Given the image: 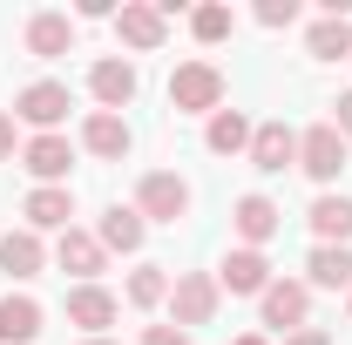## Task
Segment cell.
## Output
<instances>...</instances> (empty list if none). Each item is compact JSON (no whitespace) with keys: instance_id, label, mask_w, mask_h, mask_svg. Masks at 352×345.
Segmentation results:
<instances>
[{"instance_id":"6da1fadb","label":"cell","mask_w":352,"mask_h":345,"mask_svg":"<svg viewBox=\"0 0 352 345\" xmlns=\"http://www.w3.org/2000/svg\"><path fill=\"white\" fill-rule=\"evenodd\" d=\"M170 109H183V115H217L223 109V68L183 61V68L170 75Z\"/></svg>"},{"instance_id":"7a4b0ae2","label":"cell","mask_w":352,"mask_h":345,"mask_svg":"<svg viewBox=\"0 0 352 345\" xmlns=\"http://www.w3.org/2000/svg\"><path fill=\"white\" fill-rule=\"evenodd\" d=\"M135 210H142V223H176V216H190V183L176 170H149L135 183Z\"/></svg>"},{"instance_id":"3957f363","label":"cell","mask_w":352,"mask_h":345,"mask_svg":"<svg viewBox=\"0 0 352 345\" xmlns=\"http://www.w3.org/2000/svg\"><path fill=\"white\" fill-rule=\"evenodd\" d=\"M217 278H210V271H183V278H176L170 285V318H176V332H190V325H210V318H217Z\"/></svg>"},{"instance_id":"277c9868","label":"cell","mask_w":352,"mask_h":345,"mask_svg":"<svg viewBox=\"0 0 352 345\" xmlns=\"http://www.w3.org/2000/svg\"><path fill=\"white\" fill-rule=\"evenodd\" d=\"M14 115H21L34 135H61V122H68V88L61 82H28L21 95H14Z\"/></svg>"},{"instance_id":"5b68a950","label":"cell","mask_w":352,"mask_h":345,"mask_svg":"<svg viewBox=\"0 0 352 345\" xmlns=\"http://www.w3.org/2000/svg\"><path fill=\"white\" fill-rule=\"evenodd\" d=\"M298 170H305L311 183H339V170H346V135L332 129V122L305 129L298 135Z\"/></svg>"},{"instance_id":"8992f818","label":"cell","mask_w":352,"mask_h":345,"mask_svg":"<svg viewBox=\"0 0 352 345\" xmlns=\"http://www.w3.org/2000/svg\"><path fill=\"white\" fill-rule=\"evenodd\" d=\"M217 291H237V298H264V291H271V258L237 244V251L217 264Z\"/></svg>"},{"instance_id":"52a82bcc","label":"cell","mask_w":352,"mask_h":345,"mask_svg":"<svg viewBox=\"0 0 352 345\" xmlns=\"http://www.w3.org/2000/svg\"><path fill=\"white\" fill-rule=\"evenodd\" d=\"M264 325L271 332H305V311H311V291L305 285H292V278H271V291H264Z\"/></svg>"},{"instance_id":"ba28073f","label":"cell","mask_w":352,"mask_h":345,"mask_svg":"<svg viewBox=\"0 0 352 345\" xmlns=\"http://www.w3.org/2000/svg\"><path fill=\"white\" fill-rule=\"evenodd\" d=\"M292 163H298V135L285 129V122H258V129H251V170L285 176Z\"/></svg>"},{"instance_id":"9c48e42d","label":"cell","mask_w":352,"mask_h":345,"mask_svg":"<svg viewBox=\"0 0 352 345\" xmlns=\"http://www.w3.org/2000/svg\"><path fill=\"white\" fill-rule=\"evenodd\" d=\"M230 223H237L244 251H264V244L278 237V223H285V210H278L271 197H237V210H230Z\"/></svg>"},{"instance_id":"30bf717a","label":"cell","mask_w":352,"mask_h":345,"mask_svg":"<svg viewBox=\"0 0 352 345\" xmlns=\"http://www.w3.org/2000/svg\"><path fill=\"white\" fill-rule=\"evenodd\" d=\"M54 264H61V271H75L82 285H95V271L109 264V251H102V237H95V230H75V223H68V230H61V244H54Z\"/></svg>"},{"instance_id":"8fae6325","label":"cell","mask_w":352,"mask_h":345,"mask_svg":"<svg viewBox=\"0 0 352 345\" xmlns=\"http://www.w3.org/2000/svg\"><path fill=\"white\" fill-rule=\"evenodd\" d=\"M116 34H122L135 54H156V47H163V14H156L149 0H122V7H116Z\"/></svg>"},{"instance_id":"7c38bea8","label":"cell","mask_w":352,"mask_h":345,"mask_svg":"<svg viewBox=\"0 0 352 345\" xmlns=\"http://www.w3.org/2000/svg\"><path fill=\"white\" fill-rule=\"evenodd\" d=\"M82 149L102 156V163H122V156H129V122L109 115V109H95V115L82 122Z\"/></svg>"},{"instance_id":"4fadbf2b","label":"cell","mask_w":352,"mask_h":345,"mask_svg":"<svg viewBox=\"0 0 352 345\" xmlns=\"http://www.w3.org/2000/svg\"><path fill=\"white\" fill-rule=\"evenodd\" d=\"M21 163H28L34 183H61L68 163H75V142H68V135H34V142L21 149Z\"/></svg>"},{"instance_id":"5bb4252c","label":"cell","mask_w":352,"mask_h":345,"mask_svg":"<svg viewBox=\"0 0 352 345\" xmlns=\"http://www.w3.org/2000/svg\"><path fill=\"white\" fill-rule=\"evenodd\" d=\"M28 230L41 237V230H68V216H75V197L61 190V183H41V190H28Z\"/></svg>"},{"instance_id":"9a60e30c","label":"cell","mask_w":352,"mask_h":345,"mask_svg":"<svg viewBox=\"0 0 352 345\" xmlns=\"http://www.w3.org/2000/svg\"><path fill=\"white\" fill-rule=\"evenodd\" d=\"M68 325H82L88 339H102V325H116V291L75 285V291H68Z\"/></svg>"},{"instance_id":"2e32d148","label":"cell","mask_w":352,"mask_h":345,"mask_svg":"<svg viewBox=\"0 0 352 345\" xmlns=\"http://www.w3.org/2000/svg\"><path fill=\"white\" fill-rule=\"evenodd\" d=\"M41 339V304L28 291H7L0 298V345H34Z\"/></svg>"},{"instance_id":"e0dca14e","label":"cell","mask_w":352,"mask_h":345,"mask_svg":"<svg viewBox=\"0 0 352 345\" xmlns=\"http://www.w3.org/2000/svg\"><path fill=\"white\" fill-rule=\"evenodd\" d=\"M88 88H95V102L116 115V109L135 102V68L129 61H95V68H88Z\"/></svg>"},{"instance_id":"ac0fdd59","label":"cell","mask_w":352,"mask_h":345,"mask_svg":"<svg viewBox=\"0 0 352 345\" xmlns=\"http://www.w3.org/2000/svg\"><path fill=\"white\" fill-rule=\"evenodd\" d=\"M68 41H75V21H68V14L41 7V14L28 21V54H41V61H61V54H68Z\"/></svg>"},{"instance_id":"d6986e66","label":"cell","mask_w":352,"mask_h":345,"mask_svg":"<svg viewBox=\"0 0 352 345\" xmlns=\"http://www.w3.org/2000/svg\"><path fill=\"white\" fill-rule=\"evenodd\" d=\"M305 271H311L318 291H352V251L346 244H318V251L305 258Z\"/></svg>"},{"instance_id":"ffe728a7","label":"cell","mask_w":352,"mask_h":345,"mask_svg":"<svg viewBox=\"0 0 352 345\" xmlns=\"http://www.w3.org/2000/svg\"><path fill=\"white\" fill-rule=\"evenodd\" d=\"M41 264H47V251H41L34 230H7V237H0V271H7V278H34Z\"/></svg>"},{"instance_id":"44dd1931","label":"cell","mask_w":352,"mask_h":345,"mask_svg":"<svg viewBox=\"0 0 352 345\" xmlns=\"http://www.w3.org/2000/svg\"><path fill=\"white\" fill-rule=\"evenodd\" d=\"M142 230H149V223H142V210H122V203H116V210L102 216V223H95V237H102V251H142Z\"/></svg>"},{"instance_id":"7402d4cb","label":"cell","mask_w":352,"mask_h":345,"mask_svg":"<svg viewBox=\"0 0 352 345\" xmlns=\"http://www.w3.org/2000/svg\"><path fill=\"white\" fill-rule=\"evenodd\" d=\"M311 230H318V244H346L352 237V197H332V190H325V197L311 203Z\"/></svg>"},{"instance_id":"603a6c76","label":"cell","mask_w":352,"mask_h":345,"mask_svg":"<svg viewBox=\"0 0 352 345\" xmlns=\"http://www.w3.org/2000/svg\"><path fill=\"white\" fill-rule=\"evenodd\" d=\"M204 142H210V156H237V149H251V122L237 109H217L210 129H204Z\"/></svg>"},{"instance_id":"cb8c5ba5","label":"cell","mask_w":352,"mask_h":345,"mask_svg":"<svg viewBox=\"0 0 352 345\" xmlns=\"http://www.w3.org/2000/svg\"><path fill=\"white\" fill-rule=\"evenodd\" d=\"M305 47L318 54V61H346V54H352V21H332V14H325V21H311Z\"/></svg>"},{"instance_id":"d4e9b609","label":"cell","mask_w":352,"mask_h":345,"mask_svg":"<svg viewBox=\"0 0 352 345\" xmlns=\"http://www.w3.org/2000/svg\"><path fill=\"white\" fill-rule=\"evenodd\" d=\"M170 298V278H163V264H142V271H129V304L135 311H149V304Z\"/></svg>"},{"instance_id":"484cf974","label":"cell","mask_w":352,"mask_h":345,"mask_svg":"<svg viewBox=\"0 0 352 345\" xmlns=\"http://www.w3.org/2000/svg\"><path fill=\"white\" fill-rule=\"evenodd\" d=\"M190 34H197L204 47H217L223 34H230V7H223V0H210V7H197V14H190Z\"/></svg>"},{"instance_id":"4316f807","label":"cell","mask_w":352,"mask_h":345,"mask_svg":"<svg viewBox=\"0 0 352 345\" xmlns=\"http://www.w3.org/2000/svg\"><path fill=\"white\" fill-rule=\"evenodd\" d=\"M258 21L264 27H292L298 21V0H258Z\"/></svg>"},{"instance_id":"83f0119b","label":"cell","mask_w":352,"mask_h":345,"mask_svg":"<svg viewBox=\"0 0 352 345\" xmlns=\"http://www.w3.org/2000/svg\"><path fill=\"white\" fill-rule=\"evenodd\" d=\"M142 345H190V332H176V325H149Z\"/></svg>"},{"instance_id":"f1b7e54d","label":"cell","mask_w":352,"mask_h":345,"mask_svg":"<svg viewBox=\"0 0 352 345\" xmlns=\"http://www.w3.org/2000/svg\"><path fill=\"white\" fill-rule=\"evenodd\" d=\"M332 109H339V115H332V129H339V135H352V88L339 95V102H332Z\"/></svg>"},{"instance_id":"f546056e","label":"cell","mask_w":352,"mask_h":345,"mask_svg":"<svg viewBox=\"0 0 352 345\" xmlns=\"http://www.w3.org/2000/svg\"><path fill=\"white\" fill-rule=\"evenodd\" d=\"M14 156V115H0V163Z\"/></svg>"},{"instance_id":"4dcf8cb0","label":"cell","mask_w":352,"mask_h":345,"mask_svg":"<svg viewBox=\"0 0 352 345\" xmlns=\"http://www.w3.org/2000/svg\"><path fill=\"white\" fill-rule=\"evenodd\" d=\"M285 345H332V339H325V332H292Z\"/></svg>"},{"instance_id":"1f68e13d","label":"cell","mask_w":352,"mask_h":345,"mask_svg":"<svg viewBox=\"0 0 352 345\" xmlns=\"http://www.w3.org/2000/svg\"><path fill=\"white\" fill-rule=\"evenodd\" d=\"M237 345H271V339H258V332H244V339H237Z\"/></svg>"},{"instance_id":"d6a6232c","label":"cell","mask_w":352,"mask_h":345,"mask_svg":"<svg viewBox=\"0 0 352 345\" xmlns=\"http://www.w3.org/2000/svg\"><path fill=\"white\" fill-rule=\"evenodd\" d=\"M82 345H109V339H82Z\"/></svg>"}]
</instances>
